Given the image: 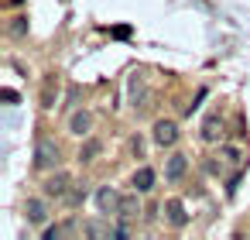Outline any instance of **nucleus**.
Returning a JSON list of instances; mask_svg holds the SVG:
<instances>
[{
  "instance_id": "14",
  "label": "nucleus",
  "mask_w": 250,
  "mask_h": 240,
  "mask_svg": "<svg viewBox=\"0 0 250 240\" xmlns=\"http://www.w3.org/2000/svg\"><path fill=\"white\" fill-rule=\"evenodd\" d=\"M96 151H100V141H89V144L79 151V158H83V161H93V158H96Z\"/></svg>"
},
{
  "instance_id": "4",
  "label": "nucleus",
  "mask_w": 250,
  "mask_h": 240,
  "mask_svg": "<svg viewBox=\"0 0 250 240\" xmlns=\"http://www.w3.org/2000/svg\"><path fill=\"white\" fill-rule=\"evenodd\" d=\"M161 209H165V219H168L171 226H185V223H188V213H185V206H182L178 199H168Z\"/></svg>"
},
{
  "instance_id": "3",
  "label": "nucleus",
  "mask_w": 250,
  "mask_h": 240,
  "mask_svg": "<svg viewBox=\"0 0 250 240\" xmlns=\"http://www.w3.org/2000/svg\"><path fill=\"white\" fill-rule=\"evenodd\" d=\"M93 131V117L86 113V110H76L72 117H69V134H76V137H86Z\"/></svg>"
},
{
  "instance_id": "2",
  "label": "nucleus",
  "mask_w": 250,
  "mask_h": 240,
  "mask_svg": "<svg viewBox=\"0 0 250 240\" xmlns=\"http://www.w3.org/2000/svg\"><path fill=\"white\" fill-rule=\"evenodd\" d=\"M175 141H178V127H175V120H158V124H154V144L171 148Z\"/></svg>"
},
{
  "instance_id": "10",
  "label": "nucleus",
  "mask_w": 250,
  "mask_h": 240,
  "mask_svg": "<svg viewBox=\"0 0 250 240\" xmlns=\"http://www.w3.org/2000/svg\"><path fill=\"white\" fill-rule=\"evenodd\" d=\"M65 189H69V178L65 175H52L45 182V196H65Z\"/></svg>"
},
{
  "instance_id": "18",
  "label": "nucleus",
  "mask_w": 250,
  "mask_h": 240,
  "mask_svg": "<svg viewBox=\"0 0 250 240\" xmlns=\"http://www.w3.org/2000/svg\"><path fill=\"white\" fill-rule=\"evenodd\" d=\"M0 96H4L7 103H18V93H14V89H4V93H0Z\"/></svg>"
},
{
  "instance_id": "6",
  "label": "nucleus",
  "mask_w": 250,
  "mask_h": 240,
  "mask_svg": "<svg viewBox=\"0 0 250 240\" xmlns=\"http://www.w3.org/2000/svg\"><path fill=\"white\" fill-rule=\"evenodd\" d=\"M96 206H100V213H117V206H120V196L113 192V189H100L96 192Z\"/></svg>"
},
{
  "instance_id": "7",
  "label": "nucleus",
  "mask_w": 250,
  "mask_h": 240,
  "mask_svg": "<svg viewBox=\"0 0 250 240\" xmlns=\"http://www.w3.org/2000/svg\"><path fill=\"white\" fill-rule=\"evenodd\" d=\"M185 165H188L185 154H171L168 165H165V178H168V182H178V178L185 175Z\"/></svg>"
},
{
  "instance_id": "9",
  "label": "nucleus",
  "mask_w": 250,
  "mask_h": 240,
  "mask_svg": "<svg viewBox=\"0 0 250 240\" xmlns=\"http://www.w3.org/2000/svg\"><path fill=\"white\" fill-rule=\"evenodd\" d=\"M137 213H141V202H137V189H134V196H120L117 216H124V219H134Z\"/></svg>"
},
{
  "instance_id": "17",
  "label": "nucleus",
  "mask_w": 250,
  "mask_h": 240,
  "mask_svg": "<svg viewBox=\"0 0 250 240\" xmlns=\"http://www.w3.org/2000/svg\"><path fill=\"white\" fill-rule=\"evenodd\" d=\"M11 31H14V35H24V31H28V21H24V18H14Z\"/></svg>"
},
{
  "instance_id": "15",
  "label": "nucleus",
  "mask_w": 250,
  "mask_h": 240,
  "mask_svg": "<svg viewBox=\"0 0 250 240\" xmlns=\"http://www.w3.org/2000/svg\"><path fill=\"white\" fill-rule=\"evenodd\" d=\"M130 35H134V28H130V24H117V28H113V38H120V42H127Z\"/></svg>"
},
{
  "instance_id": "13",
  "label": "nucleus",
  "mask_w": 250,
  "mask_h": 240,
  "mask_svg": "<svg viewBox=\"0 0 250 240\" xmlns=\"http://www.w3.org/2000/svg\"><path fill=\"white\" fill-rule=\"evenodd\" d=\"M130 100H134V107L144 100V79L141 76H130Z\"/></svg>"
},
{
  "instance_id": "8",
  "label": "nucleus",
  "mask_w": 250,
  "mask_h": 240,
  "mask_svg": "<svg viewBox=\"0 0 250 240\" xmlns=\"http://www.w3.org/2000/svg\"><path fill=\"white\" fill-rule=\"evenodd\" d=\"M154 178H158V175H154V168H147V165H144V168H137V172H134V189H137V192H151V189H154Z\"/></svg>"
},
{
  "instance_id": "11",
  "label": "nucleus",
  "mask_w": 250,
  "mask_h": 240,
  "mask_svg": "<svg viewBox=\"0 0 250 240\" xmlns=\"http://www.w3.org/2000/svg\"><path fill=\"white\" fill-rule=\"evenodd\" d=\"M24 209H28V219H31V223H45V216H48L42 199H28V206H24Z\"/></svg>"
},
{
  "instance_id": "12",
  "label": "nucleus",
  "mask_w": 250,
  "mask_h": 240,
  "mask_svg": "<svg viewBox=\"0 0 250 240\" xmlns=\"http://www.w3.org/2000/svg\"><path fill=\"white\" fill-rule=\"evenodd\" d=\"M219 134H223V124H219V117H209V120L202 124V137H206V141H216Z\"/></svg>"
},
{
  "instance_id": "1",
  "label": "nucleus",
  "mask_w": 250,
  "mask_h": 240,
  "mask_svg": "<svg viewBox=\"0 0 250 240\" xmlns=\"http://www.w3.org/2000/svg\"><path fill=\"white\" fill-rule=\"evenodd\" d=\"M59 165V144L48 141V137H38L35 144V168H52Z\"/></svg>"
},
{
  "instance_id": "5",
  "label": "nucleus",
  "mask_w": 250,
  "mask_h": 240,
  "mask_svg": "<svg viewBox=\"0 0 250 240\" xmlns=\"http://www.w3.org/2000/svg\"><path fill=\"white\" fill-rule=\"evenodd\" d=\"M83 230H86L89 237H124V233H127V226H110V223H100V219L86 223Z\"/></svg>"
},
{
  "instance_id": "16",
  "label": "nucleus",
  "mask_w": 250,
  "mask_h": 240,
  "mask_svg": "<svg viewBox=\"0 0 250 240\" xmlns=\"http://www.w3.org/2000/svg\"><path fill=\"white\" fill-rule=\"evenodd\" d=\"M65 230H72V223H69V226H48V230H45V240H59Z\"/></svg>"
}]
</instances>
